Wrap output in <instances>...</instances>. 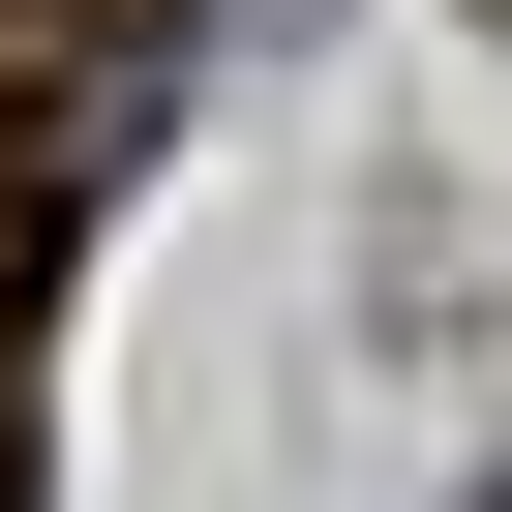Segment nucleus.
Segmentation results:
<instances>
[{
    "instance_id": "nucleus-1",
    "label": "nucleus",
    "mask_w": 512,
    "mask_h": 512,
    "mask_svg": "<svg viewBox=\"0 0 512 512\" xmlns=\"http://www.w3.org/2000/svg\"><path fill=\"white\" fill-rule=\"evenodd\" d=\"M61 211H91V91H0V452H31V332H61Z\"/></svg>"
},
{
    "instance_id": "nucleus-2",
    "label": "nucleus",
    "mask_w": 512,
    "mask_h": 512,
    "mask_svg": "<svg viewBox=\"0 0 512 512\" xmlns=\"http://www.w3.org/2000/svg\"><path fill=\"white\" fill-rule=\"evenodd\" d=\"M121 31H151V0H121Z\"/></svg>"
}]
</instances>
